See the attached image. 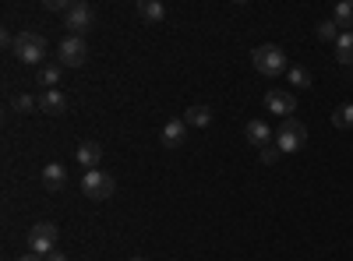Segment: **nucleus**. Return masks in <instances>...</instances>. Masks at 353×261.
<instances>
[{"label": "nucleus", "mask_w": 353, "mask_h": 261, "mask_svg": "<svg viewBox=\"0 0 353 261\" xmlns=\"http://www.w3.org/2000/svg\"><path fill=\"white\" fill-rule=\"evenodd\" d=\"M11 106H14L18 113H32V109L39 106V99H32V96H25V92H21V96H14V103H11Z\"/></svg>", "instance_id": "nucleus-22"}, {"label": "nucleus", "mask_w": 353, "mask_h": 261, "mask_svg": "<svg viewBox=\"0 0 353 261\" xmlns=\"http://www.w3.org/2000/svg\"><path fill=\"white\" fill-rule=\"evenodd\" d=\"M279 156H283V152L276 149V145H269V149H261V163H265V166H272Z\"/></svg>", "instance_id": "nucleus-24"}, {"label": "nucleus", "mask_w": 353, "mask_h": 261, "mask_svg": "<svg viewBox=\"0 0 353 261\" xmlns=\"http://www.w3.org/2000/svg\"><path fill=\"white\" fill-rule=\"evenodd\" d=\"M159 138H163L166 149H181V145L188 141V124H184V117L166 121V124H163V131H159Z\"/></svg>", "instance_id": "nucleus-10"}, {"label": "nucleus", "mask_w": 353, "mask_h": 261, "mask_svg": "<svg viewBox=\"0 0 353 261\" xmlns=\"http://www.w3.org/2000/svg\"><path fill=\"white\" fill-rule=\"evenodd\" d=\"M28 247H32V254H53L57 251V226L53 222H36L32 233H28Z\"/></svg>", "instance_id": "nucleus-5"}, {"label": "nucleus", "mask_w": 353, "mask_h": 261, "mask_svg": "<svg viewBox=\"0 0 353 261\" xmlns=\"http://www.w3.org/2000/svg\"><path fill=\"white\" fill-rule=\"evenodd\" d=\"M43 8H46V11H64V14H68V11H71V0H43Z\"/></svg>", "instance_id": "nucleus-23"}, {"label": "nucleus", "mask_w": 353, "mask_h": 261, "mask_svg": "<svg viewBox=\"0 0 353 261\" xmlns=\"http://www.w3.org/2000/svg\"><path fill=\"white\" fill-rule=\"evenodd\" d=\"M18 261H46V258H43V254H21Z\"/></svg>", "instance_id": "nucleus-26"}, {"label": "nucleus", "mask_w": 353, "mask_h": 261, "mask_svg": "<svg viewBox=\"0 0 353 261\" xmlns=\"http://www.w3.org/2000/svg\"><path fill=\"white\" fill-rule=\"evenodd\" d=\"M14 56L21 64H39L46 56V39L39 32H18L14 36Z\"/></svg>", "instance_id": "nucleus-3"}, {"label": "nucleus", "mask_w": 353, "mask_h": 261, "mask_svg": "<svg viewBox=\"0 0 353 261\" xmlns=\"http://www.w3.org/2000/svg\"><path fill=\"white\" fill-rule=\"evenodd\" d=\"M138 14L145 21H163L166 18V8L159 4V0H138Z\"/></svg>", "instance_id": "nucleus-15"}, {"label": "nucleus", "mask_w": 353, "mask_h": 261, "mask_svg": "<svg viewBox=\"0 0 353 261\" xmlns=\"http://www.w3.org/2000/svg\"><path fill=\"white\" fill-rule=\"evenodd\" d=\"M332 21H336L339 28H353V0H343V4H336Z\"/></svg>", "instance_id": "nucleus-18"}, {"label": "nucleus", "mask_w": 353, "mask_h": 261, "mask_svg": "<svg viewBox=\"0 0 353 261\" xmlns=\"http://www.w3.org/2000/svg\"><path fill=\"white\" fill-rule=\"evenodd\" d=\"M39 109L50 113V117H61V113L68 109V96H64L61 89H46V92L39 96Z\"/></svg>", "instance_id": "nucleus-12"}, {"label": "nucleus", "mask_w": 353, "mask_h": 261, "mask_svg": "<svg viewBox=\"0 0 353 261\" xmlns=\"http://www.w3.org/2000/svg\"><path fill=\"white\" fill-rule=\"evenodd\" d=\"M265 109L279 113V117H290V113L297 109V96L283 92V89H272V92H265Z\"/></svg>", "instance_id": "nucleus-8"}, {"label": "nucleus", "mask_w": 353, "mask_h": 261, "mask_svg": "<svg viewBox=\"0 0 353 261\" xmlns=\"http://www.w3.org/2000/svg\"><path fill=\"white\" fill-rule=\"evenodd\" d=\"M244 138H248L251 145H258V149H269V145L276 141L272 127L265 124V121H248V124H244Z\"/></svg>", "instance_id": "nucleus-11"}, {"label": "nucleus", "mask_w": 353, "mask_h": 261, "mask_svg": "<svg viewBox=\"0 0 353 261\" xmlns=\"http://www.w3.org/2000/svg\"><path fill=\"white\" fill-rule=\"evenodd\" d=\"M184 124H188V127H209V124H212V109L205 106V103L188 106V113H184Z\"/></svg>", "instance_id": "nucleus-14"}, {"label": "nucleus", "mask_w": 353, "mask_h": 261, "mask_svg": "<svg viewBox=\"0 0 353 261\" xmlns=\"http://www.w3.org/2000/svg\"><path fill=\"white\" fill-rule=\"evenodd\" d=\"M61 67H64V64L43 67V71H39V85H46V89H57V85H61Z\"/></svg>", "instance_id": "nucleus-19"}, {"label": "nucleus", "mask_w": 353, "mask_h": 261, "mask_svg": "<svg viewBox=\"0 0 353 261\" xmlns=\"http://www.w3.org/2000/svg\"><path fill=\"white\" fill-rule=\"evenodd\" d=\"M46 261H68V254H61V251H53V254H46Z\"/></svg>", "instance_id": "nucleus-25"}, {"label": "nucleus", "mask_w": 353, "mask_h": 261, "mask_svg": "<svg viewBox=\"0 0 353 261\" xmlns=\"http://www.w3.org/2000/svg\"><path fill=\"white\" fill-rule=\"evenodd\" d=\"M286 78H290V85H297V89H307L311 85V71L307 67H290Z\"/></svg>", "instance_id": "nucleus-20"}, {"label": "nucleus", "mask_w": 353, "mask_h": 261, "mask_svg": "<svg viewBox=\"0 0 353 261\" xmlns=\"http://www.w3.org/2000/svg\"><path fill=\"white\" fill-rule=\"evenodd\" d=\"M339 36H343V32H339L336 21H321V25H318V39H321V43H336Z\"/></svg>", "instance_id": "nucleus-21"}, {"label": "nucleus", "mask_w": 353, "mask_h": 261, "mask_svg": "<svg viewBox=\"0 0 353 261\" xmlns=\"http://www.w3.org/2000/svg\"><path fill=\"white\" fill-rule=\"evenodd\" d=\"M304 141H307V127H304L297 117H286L283 127L276 131V149L286 152V156H290V152H301Z\"/></svg>", "instance_id": "nucleus-2"}, {"label": "nucleus", "mask_w": 353, "mask_h": 261, "mask_svg": "<svg viewBox=\"0 0 353 261\" xmlns=\"http://www.w3.org/2000/svg\"><path fill=\"white\" fill-rule=\"evenodd\" d=\"M113 177L110 173H103V169H88L85 177H81V194L85 198H92V201H106V198H113Z\"/></svg>", "instance_id": "nucleus-4"}, {"label": "nucleus", "mask_w": 353, "mask_h": 261, "mask_svg": "<svg viewBox=\"0 0 353 261\" xmlns=\"http://www.w3.org/2000/svg\"><path fill=\"white\" fill-rule=\"evenodd\" d=\"M57 53H61V64H64V67H81V64L88 61V46H85L81 36H68Z\"/></svg>", "instance_id": "nucleus-6"}, {"label": "nucleus", "mask_w": 353, "mask_h": 261, "mask_svg": "<svg viewBox=\"0 0 353 261\" xmlns=\"http://www.w3.org/2000/svg\"><path fill=\"white\" fill-rule=\"evenodd\" d=\"M131 261H145V258H141V254H134V258H131Z\"/></svg>", "instance_id": "nucleus-27"}, {"label": "nucleus", "mask_w": 353, "mask_h": 261, "mask_svg": "<svg viewBox=\"0 0 353 261\" xmlns=\"http://www.w3.org/2000/svg\"><path fill=\"white\" fill-rule=\"evenodd\" d=\"M332 127H339V131L353 127V103H343V106L332 109Z\"/></svg>", "instance_id": "nucleus-16"}, {"label": "nucleus", "mask_w": 353, "mask_h": 261, "mask_svg": "<svg viewBox=\"0 0 353 261\" xmlns=\"http://www.w3.org/2000/svg\"><path fill=\"white\" fill-rule=\"evenodd\" d=\"M74 159H78V166H81L85 173H88V169H99V163H103V145H99V141H78Z\"/></svg>", "instance_id": "nucleus-9"}, {"label": "nucleus", "mask_w": 353, "mask_h": 261, "mask_svg": "<svg viewBox=\"0 0 353 261\" xmlns=\"http://www.w3.org/2000/svg\"><path fill=\"white\" fill-rule=\"evenodd\" d=\"M336 61L339 64H353V32H343L336 39Z\"/></svg>", "instance_id": "nucleus-17"}, {"label": "nucleus", "mask_w": 353, "mask_h": 261, "mask_svg": "<svg viewBox=\"0 0 353 261\" xmlns=\"http://www.w3.org/2000/svg\"><path fill=\"white\" fill-rule=\"evenodd\" d=\"M251 64H254V71L265 74V78H276V74L290 71V67H286V53H283L279 46H272V43L254 46V50H251Z\"/></svg>", "instance_id": "nucleus-1"}, {"label": "nucleus", "mask_w": 353, "mask_h": 261, "mask_svg": "<svg viewBox=\"0 0 353 261\" xmlns=\"http://www.w3.org/2000/svg\"><path fill=\"white\" fill-rule=\"evenodd\" d=\"M68 184V169L61 166V163H50L46 169H43V187H50V191H61Z\"/></svg>", "instance_id": "nucleus-13"}, {"label": "nucleus", "mask_w": 353, "mask_h": 261, "mask_svg": "<svg viewBox=\"0 0 353 261\" xmlns=\"http://www.w3.org/2000/svg\"><path fill=\"white\" fill-rule=\"evenodd\" d=\"M64 28H71L74 36L88 32V28H92V8H88L85 0H74V4H71V11L64 14Z\"/></svg>", "instance_id": "nucleus-7"}]
</instances>
